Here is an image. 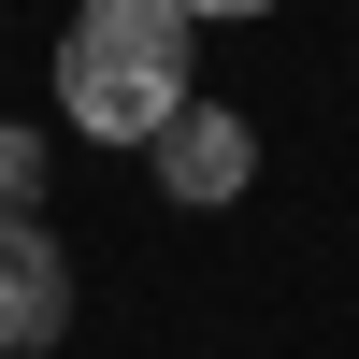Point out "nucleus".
<instances>
[{
    "label": "nucleus",
    "mask_w": 359,
    "mask_h": 359,
    "mask_svg": "<svg viewBox=\"0 0 359 359\" xmlns=\"http://www.w3.org/2000/svg\"><path fill=\"white\" fill-rule=\"evenodd\" d=\"M187 101H201V15L187 0H72V29H57V115L86 144L144 158Z\"/></svg>",
    "instance_id": "obj_1"
},
{
    "label": "nucleus",
    "mask_w": 359,
    "mask_h": 359,
    "mask_svg": "<svg viewBox=\"0 0 359 359\" xmlns=\"http://www.w3.org/2000/svg\"><path fill=\"white\" fill-rule=\"evenodd\" d=\"M72 331V245L43 216H0V359H43Z\"/></svg>",
    "instance_id": "obj_2"
},
{
    "label": "nucleus",
    "mask_w": 359,
    "mask_h": 359,
    "mask_svg": "<svg viewBox=\"0 0 359 359\" xmlns=\"http://www.w3.org/2000/svg\"><path fill=\"white\" fill-rule=\"evenodd\" d=\"M144 158H158V187H172V201H201V216L259 187V130H245L230 101H187V115L158 130V144H144Z\"/></svg>",
    "instance_id": "obj_3"
},
{
    "label": "nucleus",
    "mask_w": 359,
    "mask_h": 359,
    "mask_svg": "<svg viewBox=\"0 0 359 359\" xmlns=\"http://www.w3.org/2000/svg\"><path fill=\"white\" fill-rule=\"evenodd\" d=\"M0 216H43V130H0Z\"/></svg>",
    "instance_id": "obj_4"
},
{
    "label": "nucleus",
    "mask_w": 359,
    "mask_h": 359,
    "mask_svg": "<svg viewBox=\"0 0 359 359\" xmlns=\"http://www.w3.org/2000/svg\"><path fill=\"white\" fill-rule=\"evenodd\" d=\"M187 15H201V29H216V15H273V0H187Z\"/></svg>",
    "instance_id": "obj_5"
}]
</instances>
